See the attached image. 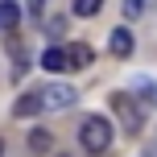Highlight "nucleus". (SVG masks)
I'll use <instances>...</instances> for the list:
<instances>
[{
  "label": "nucleus",
  "instance_id": "obj_10",
  "mask_svg": "<svg viewBox=\"0 0 157 157\" xmlns=\"http://www.w3.org/2000/svg\"><path fill=\"white\" fill-rule=\"evenodd\" d=\"M103 8V0H75V17H95Z\"/></svg>",
  "mask_w": 157,
  "mask_h": 157
},
{
  "label": "nucleus",
  "instance_id": "obj_2",
  "mask_svg": "<svg viewBox=\"0 0 157 157\" xmlns=\"http://www.w3.org/2000/svg\"><path fill=\"white\" fill-rule=\"evenodd\" d=\"M78 145L87 153H108L112 149V124L103 116H87L83 128H78Z\"/></svg>",
  "mask_w": 157,
  "mask_h": 157
},
{
  "label": "nucleus",
  "instance_id": "obj_1",
  "mask_svg": "<svg viewBox=\"0 0 157 157\" xmlns=\"http://www.w3.org/2000/svg\"><path fill=\"white\" fill-rule=\"evenodd\" d=\"M112 112H116V120H120V128L124 132H141L145 128V108H141V99L136 95H128V91H116L112 95Z\"/></svg>",
  "mask_w": 157,
  "mask_h": 157
},
{
  "label": "nucleus",
  "instance_id": "obj_5",
  "mask_svg": "<svg viewBox=\"0 0 157 157\" xmlns=\"http://www.w3.org/2000/svg\"><path fill=\"white\" fill-rule=\"evenodd\" d=\"M41 108H46V103H41V91H29V95H21V99L13 103V116H21V120H29V116H37Z\"/></svg>",
  "mask_w": 157,
  "mask_h": 157
},
{
  "label": "nucleus",
  "instance_id": "obj_6",
  "mask_svg": "<svg viewBox=\"0 0 157 157\" xmlns=\"http://www.w3.org/2000/svg\"><path fill=\"white\" fill-rule=\"evenodd\" d=\"M66 54H71V71H78V66H91V46H87V41H71V46H66Z\"/></svg>",
  "mask_w": 157,
  "mask_h": 157
},
{
  "label": "nucleus",
  "instance_id": "obj_13",
  "mask_svg": "<svg viewBox=\"0 0 157 157\" xmlns=\"http://www.w3.org/2000/svg\"><path fill=\"white\" fill-rule=\"evenodd\" d=\"M0 153H4V141H0Z\"/></svg>",
  "mask_w": 157,
  "mask_h": 157
},
{
  "label": "nucleus",
  "instance_id": "obj_11",
  "mask_svg": "<svg viewBox=\"0 0 157 157\" xmlns=\"http://www.w3.org/2000/svg\"><path fill=\"white\" fill-rule=\"evenodd\" d=\"M145 8H149V0H124V17H128V21H136Z\"/></svg>",
  "mask_w": 157,
  "mask_h": 157
},
{
  "label": "nucleus",
  "instance_id": "obj_8",
  "mask_svg": "<svg viewBox=\"0 0 157 157\" xmlns=\"http://www.w3.org/2000/svg\"><path fill=\"white\" fill-rule=\"evenodd\" d=\"M112 54H116V58H128V54H132V33H128V29H116V33H112Z\"/></svg>",
  "mask_w": 157,
  "mask_h": 157
},
{
  "label": "nucleus",
  "instance_id": "obj_7",
  "mask_svg": "<svg viewBox=\"0 0 157 157\" xmlns=\"http://www.w3.org/2000/svg\"><path fill=\"white\" fill-rule=\"evenodd\" d=\"M17 21H21V8H17L13 0H0V29L13 33V29H17Z\"/></svg>",
  "mask_w": 157,
  "mask_h": 157
},
{
  "label": "nucleus",
  "instance_id": "obj_9",
  "mask_svg": "<svg viewBox=\"0 0 157 157\" xmlns=\"http://www.w3.org/2000/svg\"><path fill=\"white\" fill-rule=\"evenodd\" d=\"M29 149L37 153V157H41V153H50V149H54V136H50L46 128H33V132H29Z\"/></svg>",
  "mask_w": 157,
  "mask_h": 157
},
{
  "label": "nucleus",
  "instance_id": "obj_14",
  "mask_svg": "<svg viewBox=\"0 0 157 157\" xmlns=\"http://www.w3.org/2000/svg\"><path fill=\"white\" fill-rule=\"evenodd\" d=\"M37 4H41V0H33V8H37Z\"/></svg>",
  "mask_w": 157,
  "mask_h": 157
},
{
  "label": "nucleus",
  "instance_id": "obj_12",
  "mask_svg": "<svg viewBox=\"0 0 157 157\" xmlns=\"http://www.w3.org/2000/svg\"><path fill=\"white\" fill-rule=\"evenodd\" d=\"M141 91L149 95V99H157V87H153V83H141Z\"/></svg>",
  "mask_w": 157,
  "mask_h": 157
},
{
  "label": "nucleus",
  "instance_id": "obj_3",
  "mask_svg": "<svg viewBox=\"0 0 157 157\" xmlns=\"http://www.w3.org/2000/svg\"><path fill=\"white\" fill-rule=\"evenodd\" d=\"M41 103H46V108H71L75 103V87H66V83L46 87V91H41Z\"/></svg>",
  "mask_w": 157,
  "mask_h": 157
},
{
  "label": "nucleus",
  "instance_id": "obj_4",
  "mask_svg": "<svg viewBox=\"0 0 157 157\" xmlns=\"http://www.w3.org/2000/svg\"><path fill=\"white\" fill-rule=\"evenodd\" d=\"M41 66H46L50 75H66V71H71V54H66L62 46H54V50L41 54Z\"/></svg>",
  "mask_w": 157,
  "mask_h": 157
}]
</instances>
